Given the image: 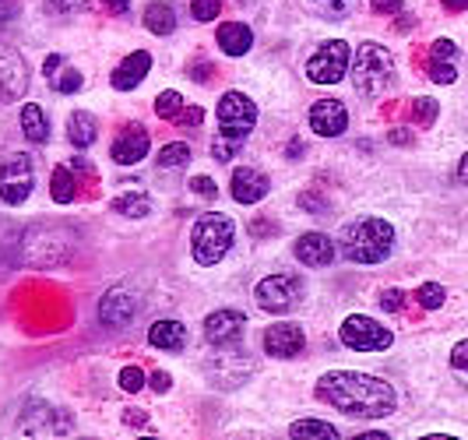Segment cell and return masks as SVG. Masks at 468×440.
Wrapping results in <instances>:
<instances>
[{
    "mask_svg": "<svg viewBox=\"0 0 468 440\" xmlns=\"http://www.w3.org/2000/svg\"><path fill=\"white\" fill-rule=\"evenodd\" d=\"M28 89V68L18 49L0 47V102H18Z\"/></svg>",
    "mask_w": 468,
    "mask_h": 440,
    "instance_id": "obj_13",
    "label": "cell"
},
{
    "mask_svg": "<svg viewBox=\"0 0 468 440\" xmlns=\"http://www.w3.org/2000/svg\"><path fill=\"white\" fill-rule=\"evenodd\" d=\"M451 373L468 388V338L451 349Z\"/></svg>",
    "mask_w": 468,
    "mask_h": 440,
    "instance_id": "obj_34",
    "label": "cell"
},
{
    "mask_svg": "<svg viewBox=\"0 0 468 440\" xmlns=\"http://www.w3.org/2000/svg\"><path fill=\"white\" fill-rule=\"evenodd\" d=\"M53 89L60 95L78 92V89H81V70H64V74H57V78H53Z\"/></svg>",
    "mask_w": 468,
    "mask_h": 440,
    "instance_id": "obj_36",
    "label": "cell"
},
{
    "mask_svg": "<svg viewBox=\"0 0 468 440\" xmlns=\"http://www.w3.org/2000/svg\"><path fill=\"white\" fill-rule=\"evenodd\" d=\"M169 388H173V377H169V373H152V392H159V394H165L169 392Z\"/></svg>",
    "mask_w": 468,
    "mask_h": 440,
    "instance_id": "obj_46",
    "label": "cell"
},
{
    "mask_svg": "<svg viewBox=\"0 0 468 440\" xmlns=\"http://www.w3.org/2000/svg\"><path fill=\"white\" fill-rule=\"evenodd\" d=\"M314 4H328V7H342L346 0H314Z\"/></svg>",
    "mask_w": 468,
    "mask_h": 440,
    "instance_id": "obj_55",
    "label": "cell"
},
{
    "mask_svg": "<svg viewBox=\"0 0 468 440\" xmlns=\"http://www.w3.org/2000/svg\"><path fill=\"white\" fill-rule=\"evenodd\" d=\"M416 300H420L422 310H441L447 300L444 285H437V282H422L420 289H416Z\"/></svg>",
    "mask_w": 468,
    "mask_h": 440,
    "instance_id": "obj_30",
    "label": "cell"
},
{
    "mask_svg": "<svg viewBox=\"0 0 468 440\" xmlns=\"http://www.w3.org/2000/svg\"><path fill=\"white\" fill-rule=\"evenodd\" d=\"M349 43L346 39H324L306 60V81L314 85H338L349 74Z\"/></svg>",
    "mask_w": 468,
    "mask_h": 440,
    "instance_id": "obj_7",
    "label": "cell"
},
{
    "mask_svg": "<svg viewBox=\"0 0 468 440\" xmlns=\"http://www.w3.org/2000/svg\"><path fill=\"white\" fill-rule=\"evenodd\" d=\"M289 437L296 440H338V426H331V423H321V419H296L292 426H289Z\"/></svg>",
    "mask_w": 468,
    "mask_h": 440,
    "instance_id": "obj_27",
    "label": "cell"
},
{
    "mask_svg": "<svg viewBox=\"0 0 468 440\" xmlns=\"http://www.w3.org/2000/svg\"><path fill=\"white\" fill-rule=\"evenodd\" d=\"M190 190H194L197 198H205V201H211V198L218 194V187H215L211 177H194V180H190Z\"/></svg>",
    "mask_w": 468,
    "mask_h": 440,
    "instance_id": "obj_41",
    "label": "cell"
},
{
    "mask_svg": "<svg viewBox=\"0 0 468 440\" xmlns=\"http://www.w3.org/2000/svg\"><path fill=\"white\" fill-rule=\"evenodd\" d=\"M306 346V331L300 325H292V321H279V325H271L264 331V352L268 356H275V360H292V356H300Z\"/></svg>",
    "mask_w": 468,
    "mask_h": 440,
    "instance_id": "obj_16",
    "label": "cell"
},
{
    "mask_svg": "<svg viewBox=\"0 0 468 440\" xmlns=\"http://www.w3.org/2000/svg\"><path fill=\"white\" fill-rule=\"evenodd\" d=\"M233 240H236V226L229 215H222V211H205V215H197V222H194V230H190V254L197 264H218L222 257L233 251Z\"/></svg>",
    "mask_w": 468,
    "mask_h": 440,
    "instance_id": "obj_5",
    "label": "cell"
},
{
    "mask_svg": "<svg viewBox=\"0 0 468 440\" xmlns=\"http://www.w3.org/2000/svg\"><path fill=\"white\" fill-rule=\"evenodd\" d=\"M36 187V163L25 152H11L0 163V201L4 205H25Z\"/></svg>",
    "mask_w": 468,
    "mask_h": 440,
    "instance_id": "obj_9",
    "label": "cell"
},
{
    "mask_svg": "<svg viewBox=\"0 0 468 440\" xmlns=\"http://www.w3.org/2000/svg\"><path fill=\"white\" fill-rule=\"evenodd\" d=\"M338 338L352 352H384V349H391V342H395V335L388 327L380 325V321H374V317H363V314L346 317L342 327H338Z\"/></svg>",
    "mask_w": 468,
    "mask_h": 440,
    "instance_id": "obj_10",
    "label": "cell"
},
{
    "mask_svg": "<svg viewBox=\"0 0 468 440\" xmlns=\"http://www.w3.org/2000/svg\"><path fill=\"white\" fill-rule=\"evenodd\" d=\"M388 138L395 141V145H409V141H412V134H409V131H395V134H388Z\"/></svg>",
    "mask_w": 468,
    "mask_h": 440,
    "instance_id": "obj_54",
    "label": "cell"
},
{
    "mask_svg": "<svg viewBox=\"0 0 468 440\" xmlns=\"http://www.w3.org/2000/svg\"><path fill=\"white\" fill-rule=\"evenodd\" d=\"M300 209L314 211V215H328L331 205H328V198H321V194H314V190H306V194H300Z\"/></svg>",
    "mask_w": 468,
    "mask_h": 440,
    "instance_id": "obj_37",
    "label": "cell"
},
{
    "mask_svg": "<svg viewBox=\"0 0 468 440\" xmlns=\"http://www.w3.org/2000/svg\"><path fill=\"white\" fill-rule=\"evenodd\" d=\"M222 15V0H190V18L201 25L215 22Z\"/></svg>",
    "mask_w": 468,
    "mask_h": 440,
    "instance_id": "obj_32",
    "label": "cell"
},
{
    "mask_svg": "<svg viewBox=\"0 0 468 440\" xmlns=\"http://www.w3.org/2000/svg\"><path fill=\"white\" fill-rule=\"evenodd\" d=\"M458 57V47L451 43V39H437L433 47H430V60H454Z\"/></svg>",
    "mask_w": 468,
    "mask_h": 440,
    "instance_id": "obj_40",
    "label": "cell"
},
{
    "mask_svg": "<svg viewBox=\"0 0 468 440\" xmlns=\"http://www.w3.org/2000/svg\"><path fill=\"white\" fill-rule=\"evenodd\" d=\"M148 145H152L148 131L141 123H127L120 131V138L113 141V148H110V159L117 166H138L148 156Z\"/></svg>",
    "mask_w": 468,
    "mask_h": 440,
    "instance_id": "obj_17",
    "label": "cell"
},
{
    "mask_svg": "<svg viewBox=\"0 0 468 440\" xmlns=\"http://www.w3.org/2000/svg\"><path fill=\"white\" fill-rule=\"evenodd\" d=\"M335 240L324 236V232H303L300 240H296V247H292V254L300 264L306 268H328L331 261H335Z\"/></svg>",
    "mask_w": 468,
    "mask_h": 440,
    "instance_id": "obj_20",
    "label": "cell"
},
{
    "mask_svg": "<svg viewBox=\"0 0 468 440\" xmlns=\"http://www.w3.org/2000/svg\"><path fill=\"white\" fill-rule=\"evenodd\" d=\"M127 7H131V0H106V11L110 15H127Z\"/></svg>",
    "mask_w": 468,
    "mask_h": 440,
    "instance_id": "obj_49",
    "label": "cell"
},
{
    "mask_svg": "<svg viewBox=\"0 0 468 440\" xmlns=\"http://www.w3.org/2000/svg\"><path fill=\"white\" fill-rule=\"evenodd\" d=\"M74 251V236L68 230H53V226H36V230H25L22 243H18V264L25 268H36V272H47V268H60L70 261Z\"/></svg>",
    "mask_w": 468,
    "mask_h": 440,
    "instance_id": "obj_4",
    "label": "cell"
},
{
    "mask_svg": "<svg viewBox=\"0 0 468 440\" xmlns=\"http://www.w3.org/2000/svg\"><path fill=\"white\" fill-rule=\"evenodd\" d=\"M268 190H271V180L258 166H239L229 180V194H233L236 205H258L268 198Z\"/></svg>",
    "mask_w": 468,
    "mask_h": 440,
    "instance_id": "obj_15",
    "label": "cell"
},
{
    "mask_svg": "<svg viewBox=\"0 0 468 440\" xmlns=\"http://www.w3.org/2000/svg\"><path fill=\"white\" fill-rule=\"evenodd\" d=\"M123 187H127V190L110 201V209L117 211V215H123V219H144V215L152 211V198H148L138 184H123Z\"/></svg>",
    "mask_w": 468,
    "mask_h": 440,
    "instance_id": "obj_23",
    "label": "cell"
},
{
    "mask_svg": "<svg viewBox=\"0 0 468 440\" xmlns=\"http://www.w3.org/2000/svg\"><path fill=\"white\" fill-rule=\"evenodd\" d=\"M454 177H458V184L462 187H468V152L462 156V163H458V173H454Z\"/></svg>",
    "mask_w": 468,
    "mask_h": 440,
    "instance_id": "obj_50",
    "label": "cell"
},
{
    "mask_svg": "<svg viewBox=\"0 0 468 440\" xmlns=\"http://www.w3.org/2000/svg\"><path fill=\"white\" fill-rule=\"evenodd\" d=\"M380 306H384L388 314H399L401 306H405V293H401V289H384V293H380Z\"/></svg>",
    "mask_w": 468,
    "mask_h": 440,
    "instance_id": "obj_39",
    "label": "cell"
},
{
    "mask_svg": "<svg viewBox=\"0 0 468 440\" xmlns=\"http://www.w3.org/2000/svg\"><path fill=\"white\" fill-rule=\"evenodd\" d=\"M117 384L127 394H138L141 388L148 384V377H144V370H141V367H123V370L117 373Z\"/></svg>",
    "mask_w": 468,
    "mask_h": 440,
    "instance_id": "obj_33",
    "label": "cell"
},
{
    "mask_svg": "<svg viewBox=\"0 0 468 440\" xmlns=\"http://www.w3.org/2000/svg\"><path fill=\"white\" fill-rule=\"evenodd\" d=\"M190 78H197V81L205 85V81L211 78V68L205 64V60H197V64H190Z\"/></svg>",
    "mask_w": 468,
    "mask_h": 440,
    "instance_id": "obj_47",
    "label": "cell"
},
{
    "mask_svg": "<svg viewBox=\"0 0 468 440\" xmlns=\"http://www.w3.org/2000/svg\"><path fill=\"white\" fill-rule=\"evenodd\" d=\"M60 64H64V57H60V53H53V57H47V64H43V70H47L49 81L57 78V70H60Z\"/></svg>",
    "mask_w": 468,
    "mask_h": 440,
    "instance_id": "obj_48",
    "label": "cell"
},
{
    "mask_svg": "<svg viewBox=\"0 0 468 440\" xmlns=\"http://www.w3.org/2000/svg\"><path fill=\"white\" fill-rule=\"evenodd\" d=\"M49 198H53L57 205H70V201H74V173H70V166H53Z\"/></svg>",
    "mask_w": 468,
    "mask_h": 440,
    "instance_id": "obj_28",
    "label": "cell"
},
{
    "mask_svg": "<svg viewBox=\"0 0 468 440\" xmlns=\"http://www.w3.org/2000/svg\"><path fill=\"white\" fill-rule=\"evenodd\" d=\"M338 251L349 257L352 264H380L395 251V226L388 219H356L338 236Z\"/></svg>",
    "mask_w": 468,
    "mask_h": 440,
    "instance_id": "obj_3",
    "label": "cell"
},
{
    "mask_svg": "<svg viewBox=\"0 0 468 440\" xmlns=\"http://www.w3.org/2000/svg\"><path fill=\"white\" fill-rule=\"evenodd\" d=\"M92 0H49V7L53 11H60V15H70V11H81V7H89Z\"/></svg>",
    "mask_w": 468,
    "mask_h": 440,
    "instance_id": "obj_43",
    "label": "cell"
},
{
    "mask_svg": "<svg viewBox=\"0 0 468 440\" xmlns=\"http://www.w3.org/2000/svg\"><path fill=\"white\" fill-rule=\"evenodd\" d=\"M22 131L32 145H47L49 141V120L39 102H25L22 106Z\"/></svg>",
    "mask_w": 468,
    "mask_h": 440,
    "instance_id": "obj_24",
    "label": "cell"
},
{
    "mask_svg": "<svg viewBox=\"0 0 468 440\" xmlns=\"http://www.w3.org/2000/svg\"><path fill=\"white\" fill-rule=\"evenodd\" d=\"M180 110H184V95L180 92H159L155 95V113L163 116V120H176L180 116Z\"/></svg>",
    "mask_w": 468,
    "mask_h": 440,
    "instance_id": "obj_31",
    "label": "cell"
},
{
    "mask_svg": "<svg viewBox=\"0 0 468 440\" xmlns=\"http://www.w3.org/2000/svg\"><path fill=\"white\" fill-rule=\"evenodd\" d=\"M215 43L226 57H243L254 47V32H250V25L243 22H222L218 32H215Z\"/></svg>",
    "mask_w": 468,
    "mask_h": 440,
    "instance_id": "obj_21",
    "label": "cell"
},
{
    "mask_svg": "<svg viewBox=\"0 0 468 440\" xmlns=\"http://www.w3.org/2000/svg\"><path fill=\"white\" fill-rule=\"evenodd\" d=\"M148 70H152V53L148 49H134V53H127L117 68H113L110 85L117 92H131V89H138L141 81L148 78Z\"/></svg>",
    "mask_w": 468,
    "mask_h": 440,
    "instance_id": "obj_18",
    "label": "cell"
},
{
    "mask_svg": "<svg viewBox=\"0 0 468 440\" xmlns=\"http://www.w3.org/2000/svg\"><path fill=\"white\" fill-rule=\"evenodd\" d=\"M395 81V57L391 49L367 39L363 47L356 49V60H352V85L356 92L367 95V99H377L391 89Z\"/></svg>",
    "mask_w": 468,
    "mask_h": 440,
    "instance_id": "obj_6",
    "label": "cell"
},
{
    "mask_svg": "<svg viewBox=\"0 0 468 440\" xmlns=\"http://www.w3.org/2000/svg\"><path fill=\"white\" fill-rule=\"evenodd\" d=\"M68 138L74 148H92L95 138H99V127H95V116L85 113V110H78V113L68 116Z\"/></svg>",
    "mask_w": 468,
    "mask_h": 440,
    "instance_id": "obj_26",
    "label": "cell"
},
{
    "mask_svg": "<svg viewBox=\"0 0 468 440\" xmlns=\"http://www.w3.org/2000/svg\"><path fill=\"white\" fill-rule=\"evenodd\" d=\"M250 373V360H243V352H229V349H218V356L208 363V377L222 388H239Z\"/></svg>",
    "mask_w": 468,
    "mask_h": 440,
    "instance_id": "obj_19",
    "label": "cell"
},
{
    "mask_svg": "<svg viewBox=\"0 0 468 440\" xmlns=\"http://www.w3.org/2000/svg\"><path fill=\"white\" fill-rule=\"evenodd\" d=\"M18 0H0V22H11V18H18Z\"/></svg>",
    "mask_w": 468,
    "mask_h": 440,
    "instance_id": "obj_45",
    "label": "cell"
},
{
    "mask_svg": "<svg viewBox=\"0 0 468 440\" xmlns=\"http://www.w3.org/2000/svg\"><path fill=\"white\" fill-rule=\"evenodd\" d=\"M201 120H205V110H201V106H184L180 116H176V123H180V127H197Z\"/></svg>",
    "mask_w": 468,
    "mask_h": 440,
    "instance_id": "obj_42",
    "label": "cell"
},
{
    "mask_svg": "<svg viewBox=\"0 0 468 440\" xmlns=\"http://www.w3.org/2000/svg\"><path fill=\"white\" fill-rule=\"evenodd\" d=\"M447 11H468V0H441Z\"/></svg>",
    "mask_w": 468,
    "mask_h": 440,
    "instance_id": "obj_53",
    "label": "cell"
},
{
    "mask_svg": "<svg viewBox=\"0 0 468 440\" xmlns=\"http://www.w3.org/2000/svg\"><path fill=\"white\" fill-rule=\"evenodd\" d=\"M430 78H433L437 85H451V81L458 78L454 60H430Z\"/></svg>",
    "mask_w": 468,
    "mask_h": 440,
    "instance_id": "obj_35",
    "label": "cell"
},
{
    "mask_svg": "<svg viewBox=\"0 0 468 440\" xmlns=\"http://www.w3.org/2000/svg\"><path fill=\"white\" fill-rule=\"evenodd\" d=\"M254 300L268 314H289L296 303L303 300V278L292 275V272H279V275L261 278L258 289H254Z\"/></svg>",
    "mask_w": 468,
    "mask_h": 440,
    "instance_id": "obj_8",
    "label": "cell"
},
{
    "mask_svg": "<svg viewBox=\"0 0 468 440\" xmlns=\"http://www.w3.org/2000/svg\"><path fill=\"white\" fill-rule=\"evenodd\" d=\"M401 4H405V0H370V7L380 11V15H399Z\"/></svg>",
    "mask_w": 468,
    "mask_h": 440,
    "instance_id": "obj_44",
    "label": "cell"
},
{
    "mask_svg": "<svg viewBox=\"0 0 468 440\" xmlns=\"http://www.w3.org/2000/svg\"><path fill=\"white\" fill-rule=\"evenodd\" d=\"M148 346L163 349V352H184L187 346V327L180 321H155L148 327Z\"/></svg>",
    "mask_w": 468,
    "mask_h": 440,
    "instance_id": "obj_22",
    "label": "cell"
},
{
    "mask_svg": "<svg viewBox=\"0 0 468 440\" xmlns=\"http://www.w3.org/2000/svg\"><path fill=\"white\" fill-rule=\"evenodd\" d=\"M123 423H127V426H141V423H144V413H138V409H127Z\"/></svg>",
    "mask_w": 468,
    "mask_h": 440,
    "instance_id": "obj_51",
    "label": "cell"
},
{
    "mask_svg": "<svg viewBox=\"0 0 468 440\" xmlns=\"http://www.w3.org/2000/svg\"><path fill=\"white\" fill-rule=\"evenodd\" d=\"M306 120H310V131L321 134V138H342L349 131V110L338 99H317L310 106Z\"/></svg>",
    "mask_w": 468,
    "mask_h": 440,
    "instance_id": "obj_12",
    "label": "cell"
},
{
    "mask_svg": "<svg viewBox=\"0 0 468 440\" xmlns=\"http://www.w3.org/2000/svg\"><path fill=\"white\" fill-rule=\"evenodd\" d=\"M247 335V317L239 310H215L205 321V342L211 349H236Z\"/></svg>",
    "mask_w": 468,
    "mask_h": 440,
    "instance_id": "obj_11",
    "label": "cell"
},
{
    "mask_svg": "<svg viewBox=\"0 0 468 440\" xmlns=\"http://www.w3.org/2000/svg\"><path fill=\"white\" fill-rule=\"evenodd\" d=\"M215 113H218V134L211 141V159L215 163H229V159L239 156V148L250 138V131L258 123V106L250 102V95L222 92Z\"/></svg>",
    "mask_w": 468,
    "mask_h": 440,
    "instance_id": "obj_2",
    "label": "cell"
},
{
    "mask_svg": "<svg viewBox=\"0 0 468 440\" xmlns=\"http://www.w3.org/2000/svg\"><path fill=\"white\" fill-rule=\"evenodd\" d=\"M187 163H190V145H187V141L163 145V152H159V169H184Z\"/></svg>",
    "mask_w": 468,
    "mask_h": 440,
    "instance_id": "obj_29",
    "label": "cell"
},
{
    "mask_svg": "<svg viewBox=\"0 0 468 440\" xmlns=\"http://www.w3.org/2000/svg\"><path fill=\"white\" fill-rule=\"evenodd\" d=\"M141 314V300L131 289H110L99 300V321L106 327H131Z\"/></svg>",
    "mask_w": 468,
    "mask_h": 440,
    "instance_id": "obj_14",
    "label": "cell"
},
{
    "mask_svg": "<svg viewBox=\"0 0 468 440\" xmlns=\"http://www.w3.org/2000/svg\"><path fill=\"white\" fill-rule=\"evenodd\" d=\"M144 28L152 36H173L176 32V11H173V4H165V0L148 4L144 7Z\"/></svg>",
    "mask_w": 468,
    "mask_h": 440,
    "instance_id": "obj_25",
    "label": "cell"
},
{
    "mask_svg": "<svg viewBox=\"0 0 468 440\" xmlns=\"http://www.w3.org/2000/svg\"><path fill=\"white\" fill-rule=\"evenodd\" d=\"M285 156H289V159H300V156H303V141H300V138L292 141V145L285 148Z\"/></svg>",
    "mask_w": 468,
    "mask_h": 440,
    "instance_id": "obj_52",
    "label": "cell"
},
{
    "mask_svg": "<svg viewBox=\"0 0 468 440\" xmlns=\"http://www.w3.org/2000/svg\"><path fill=\"white\" fill-rule=\"evenodd\" d=\"M317 398L349 419H384L399 409V394L388 381L359 370H331L317 381Z\"/></svg>",
    "mask_w": 468,
    "mask_h": 440,
    "instance_id": "obj_1",
    "label": "cell"
},
{
    "mask_svg": "<svg viewBox=\"0 0 468 440\" xmlns=\"http://www.w3.org/2000/svg\"><path fill=\"white\" fill-rule=\"evenodd\" d=\"M412 113H416V120H420L422 127H426V123H433V120H437V99H416Z\"/></svg>",
    "mask_w": 468,
    "mask_h": 440,
    "instance_id": "obj_38",
    "label": "cell"
}]
</instances>
